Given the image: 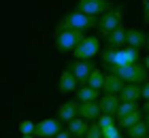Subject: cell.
<instances>
[{
    "label": "cell",
    "instance_id": "cell-14",
    "mask_svg": "<svg viewBox=\"0 0 149 138\" xmlns=\"http://www.w3.org/2000/svg\"><path fill=\"white\" fill-rule=\"evenodd\" d=\"M139 98H141V87L134 85V83H126L124 89L119 92L121 102H139Z\"/></svg>",
    "mask_w": 149,
    "mask_h": 138
},
{
    "label": "cell",
    "instance_id": "cell-6",
    "mask_svg": "<svg viewBox=\"0 0 149 138\" xmlns=\"http://www.w3.org/2000/svg\"><path fill=\"white\" fill-rule=\"evenodd\" d=\"M96 53H100V40L96 36H85L72 51L74 60H92Z\"/></svg>",
    "mask_w": 149,
    "mask_h": 138
},
{
    "label": "cell",
    "instance_id": "cell-12",
    "mask_svg": "<svg viewBox=\"0 0 149 138\" xmlns=\"http://www.w3.org/2000/svg\"><path fill=\"white\" fill-rule=\"evenodd\" d=\"M126 45L132 47V49H143L147 45V34L143 30H136V28L126 30Z\"/></svg>",
    "mask_w": 149,
    "mask_h": 138
},
{
    "label": "cell",
    "instance_id": "cell-21",
    "mask_svg": "<svg viewBox=\"0 0 149 138\" xmlns=\"http://www.w3.org/2000/svg\"><path fill=\"white\" fill-rule=\"evenodd\" d=\"M147 134H149V130L145 126V119L139 121L136 126H132L130 130H128V138H147Z\"/></svg>",
    "mask_w": 149,
    "mask_h": 138
},
{
    "label": "cell",
    "instance_id": "cell-29",
    "mask_svg": "<svg viewBox=\"0 0 149 138\" xmlns=\"http://www.w3.org/2000/svg\"><path fill=\"white\" fill-rule=\"evenodd\" d=\"M143 17H145V21L149 24V0H143Z\"/></svg>",
    "mask_w": 149,
    "mask_h": 138
},
{
    "label": "cell",
    "instance_id": "cell-18",
    "mask_svg": "<svg viewBox=\"0 0 149 138\" xmlns=\"http://www.w3.org/2000/svg\"><path fill=\"white\" fill-rule=\"evenodd\" d=\"M107 38H109V47L121 49V47L126 45V30H124V28H117V30H113Z\"/></svg>",
    "mask_w": 149,
    "mask_h": 138
},
{
    "label": "cell",
    "instance_id": "cell-9",
    "mask_svg": "<svg viewBox=\"0 0 149 138\" xmlns=\"http://www.w3.org/2000/svg\"><path fill=\"white\" fill-rule=\"evenodd\" d=\"M102 115L98 102H79V117L85 121H98V117Z\"/></svg>",
    "mask_w": 149,
    "mask_h": 138
},
{
    "label": "cell",
    "instance_id": "cell-10",
    "mask_svg": "<svg viewBox=\"0 0 149 138\" xmlns=\"http://www.w3.org/2000/svg\"><path fill=\"white\" fill-rule=\"evenodd\" d=\"M79 117V102H62L58 110V119L64 123H70L72 119Z\"/></svg>",
    "mask_w": 149,
    "mask_h": 138
},
{
    "label": "cell",
    "instance_id": "cell-27",
    "mask_svg": "<svg viewBox=\"0 0 149 138\" xmlns=\"http://www.w3.org/2000/svg\"><path fill=\"white\" fill-rule=\"evenodd\" d=\"M102 138H121V130H119V126L115 123V126L102 130Z\"/></svg>",
    "mask_w": 149,
    "mask_h": 138
},
{
    "label": "cell",
    "instance_id": "cell-33",
    "mask_svg": "<svg viewBox=\"0 0 149 138\" xmlns=\"http://www.w3.org/2000/svg\"><path fill=\"white\" fill-rule=\"evenodd\" d=\"M145 68L149 70V55H147V60H145Z\"/></svg>",
    "mask_w": 149,
    "mask_h": 138
},
{
    "label": "cell",
    "instance_id": "cell-11",
    "mask_svg": "<svg viewBox=\"0 0 149 138\" xmlns=\"http://www.w3.org/2000/svg\"><path fill=\"white\" fill-rule=\"evenodd\" d=\"M98 104H100V110H102L104 115H117V108L121 104V100H119V96H113V94H104L102 98L98 100Z\"/></svg>",
    "mask_w": 149,
    "mask_h": 138
},
{
    "label": "cell",
    "instance_id": "cell-7",
    "mask_svg": "<svg viewBox=\"0 0 149 138\" xmlns=\"http://www.w3.org/2000/svg\"><path fill=\"white\" fill-rule=\"evenodd\" d=\"M62 132V121L60 119H43L36 123L34 138H56Z\"/></svg>",
    "mask_w": 149,
    "mask_h": 138
},
{
    "label": "cell",
    "instance_id": "cell-20",
    "mask_svg": "<svg viewBox=\"0 0 149 138\" xmlns=\"http://www.w3.org/2000/svg\"><path fill=\"white\" fill-rule=\"evenodd\" d=\"M87 85L100 92V89H102V85H104V74H102V70H96V68H94L92 74H90V79H87Z\"/></svg>",
    "mask_w": 149,
    "mask_h": 138
},
{
    "label": "cell",
    "instance_id": "cell-31",
    "mask_svg": "<svg viewBox=\"0 0 149 138\" xmlns=\"http://www.w3.org/2000/svg\"><path fill=\"white\" fill-rule=\"evenodd\" d=\"M56 138H70V134H68V130H66V132H64V130H62V132H60Z\"/></svg>",
    "mask_w": 149,
    "mask_h": 138
},
{
    "label": "cell",
    "instance_id": "cell-30",
    "mask_svg": "<svg viewBox=\"0 0 149 138\" xmlns=\"http://www.w3.org/2000/svg\"><path fill=\"white\" fill-rule=\"evenodd\" d=\"M141 98L149 100V83H143V87H141Z\"/></svg>",
    "mask_w": 149,
    "mask_h": 138
},
{
    "label": "cell",
    "instance_id": "cell-26",
    "mask_svg": "<svg viewBox=\"0 0 149 138\" xmlns=\"http://www.w3.org/2000/svg\"><path fill=\"white\" fill-rule=\"evenodd\" d=\"M96 123L100 126V130H107V128L115 126V123H117V121H115V117H113V115H104V113H102V115L98 117V121H96Z\"/></svg>",
    "mask_w": 149,
    "mask_h": 138
},
{
    "label": "cell",
    "instance_id": "cell-19",
    "mask_svg": "<svg viewBox=\"0 0 149 138\" xmlns=\"http://www.w3.org/2000/svg\"><path fill=\"white\" fill-rule=\"evenodd\" d=\"M115 121H117V126H119V128L130 130L132 126H136L139 121H143V115H141V110H136V113H130V115L121 117V119H115Z\"/></svg>",
    "mask_w": 149,
    "mask_h": 138
},
{
    "label": "cell",
    "instance_id": "cell-34",
    "mask_svg": "<svg viewBox=\"0 0 149 138\" xmlns=\"http://www.w3.org/2000/svg\"><path fill=\"white\" fill-rule=\"evenodd\" d=\"M145 126H147V130H149V115L145 117Z\"/></svg>",
    "mask_w": 149,
    "mask_h": 138
},
{
    "label": "cell",
    "instance_id": "cell-22",
    "mask_svg": "<svg viewBox=\"0 0 149 138\" xmlns=\"http://www.w3.org/2000/svg\"><path fill=\"white\" fill-rule=\"evenodd\" d=\"M139 110V104L136 102H121L119 108H117V115H115V119H121V117L130 115V113H136Z\"/></svg>",
    "mask_w": 149,
    "mask_h": 138
},
{
    "label": "cell",
    "instance_id": "cell-32",
    "mask_svg": "<svg viewBox=\"0 0 149 138\" xmlns=\"http://www.w3.org/2000/svg\"><path fill=\"white\" fill-rule=\"evenodd\" d=\"M143 108L147 110V115H149V100H147V102H145V104H143Z\"/></svg>",
    "mask_w": 149,
    "mask_h": 138
},
{
    "label": "cell",
    "instance_id": "cell-3",
    "mask_svg": "<svg viewBox=\"0 0 149 138\" xmlns=\"http://www.w3.org/2000/svg\"><path fill=\"white\" fill-rule=\"evenodd\" d=\"M85 38V34L81 30H60L56 32V47L62 53H70L77 49V45Z\"/></svg>",
    "mask_w": 149,
    "mask_h": 138
},
{
    "label": "cell",
    "instance_id": "cell-28",
    "mask_svg": "<svg viewBox=\"0 0 149 138\" xmlns=\"http://www.w3.org/2000/svg\"><path fill=\"white\" fill-rule=\"evenodd\" d=\"M85 138H102V130H100V126H98L96 121L90 123V130H87Z\"/></svg>",
    "mask_w": 149,
    "mask_h": 138
},
{
    "label": "cell",
    "instance_id": "cell-17",
    "mask_svg": "<svg viewBox=\"0 0 149 138\" xmlns=\"http://www.w3.org/2000/svg\"><path fill=\"white\" fill-rule=\"evenodd\" d=\"M100 100V92L90 85H83L77 89V102H98Z\"/></svg>",
    "mask_w": 149,
    "mask_h": 138
},
{
    "label": "cell",
    "instance_id": "cell-36",
    "mask_svg": "<svg viewBox=\"0 0 149 138\" xmlns=\"http://www.w3.org/2000/svg\"><path fill=\"white\" fill-rule=\"evenodd\" d=\"M22 138H34V136H22Z\"/></svg>",
    "mask_w": 149,
    "mask_h": 138
},
{
    "label": "cell",
    "instance_id": "cell-13",
    "mask_svg": "<svg viewBox=\"0 0 149 138\" xmlns=\"http://www.w3.org/2000/svg\"><path fill=\"white\" fill-rule=\"evenodd\" d=\"M79 85H81V83L77 81V77H74V74L68 70V68H66V70H64L62 74H60V92H62V94L77 92Z\"/></svg>",
    "mask_w": 149,
    "mask_h": 138
},
{
    "label": "cell",
    "instance_id": "cell-1",
    "mask_svg": "<svg viewBox=\"0 0 149 138\" xmlns=\"http://www.w3.org/2000/svg\"><path fill=\"white\" fill-rule=\"evenodd\" d=\"M111 74L119 77L124 83H134V85H143L147 81V74L149 70L145 68V64H130V66H111L109 68Z\"/></svg>",
    "mask_w": 149,
    "mask_h": 138
},
{
    "label": "cell",
    "instance_id": "cell-8",
    "mask_svg": "<svg viewBox=\"0 0 149 138\" xmlns=\"http://www.w3.org/2000/svg\"><path fill=\"white\" fill-rule=\"evenodd\" d=\"M68 70L77 77V81L81 83V85H87V79H90V74L94 70V64L90 60H74L68 66Z\"/></svg>",
    "mask_w": 149,
    "mask_h": 138
},
{
    "label": "cell",
    "instance_id": "cell-23",
    "mask_svg": "<svg viewBox=\"0 0 149 138\" xmlns=\"http://www.w3.org/2000/svg\"><path fill=\"white\" fill-rule=\"evenodd\" d=\"M115 55H117V49H115V47H107V49L100 53V58H102V62L111 68L115 64Z\"/></svg>",
    "mask_w": 149,
    "mask_h": 138
},
{
    "label": "cell",
    "instance_id": "cell-16",
    "mask_svg": "<svg viewBox=\"0 0 149 138\" xmlns=\"http://www.w3.org/2000/svg\"><path fill=\"white\" fill-rule=\"evenodd\" d=\"M87 130H90V123L85 119H81V117H77V119H72L68 123V134H72L74 138H85Z\"/></svg>",
    "mask_w": 149,
    "mask_h": 138
},
{
    "label": "cell",
    "instance_id": "cell-24",
    "mask_svg": "<svg viewBox=\"0 0 149 138\" xmlns=\"http://www.w3.org/2000/svg\"><path fill=\"white\" fill-rule=\"evenodd\" d=\"M34 130H36L34 121H22V123H19V132H22V136H34Z\"/></svg>",
    "mask_w": 149,
    "mask_h": 138
},
{
    "label": "cell",
    "instance_id": "cell-5",
    "mask_svg": "<svg viewBox=\"0 0 149 138\" xmlns=\"http://www.w3.org/2000/svg\"><path fill=\"white\" fill-rule=\"evenodd\" d=\"M121 21H124V11L121 9H113L109 11V13H104L102 17H98V30H100V34H109L113 32V30H117V28H121Z\"/></svg>",
    "mask_w": 149,
    "mask_h": 138
},
{
    "label": "cell",
    "instance_id": "cell-2",
    "mask_svg": "<svg viewBox=\"0 0 149 138\" xmlns=\"http://www.w3.org/2000/svg\"><path fill=\"white\" fill-rule=\"evenodd\" d=\"M94 26H98L96 17H90V15L79 13V11H72V13H66V15L60 19L56 32H60V30H81V32H85Z\"/></svg>",
    "mask_w": 149,
    "mask_h": 138
},
{
    "label": "cell",
    "instance_id": "cell-25",
    "mask_svg": "<svg viewBox=\"0 0 149 138\" xmlns=\"http://www.w3.org/2000/svg\"><path fill=\"white\" fill-rule=\"evenodd\" d=\"M124 55H126V64H136L139 62V49H132V47H124Z\"/></svg>",
    "mask_w": 149,
    "mask_h": 138
},
{
    "label": "cell",
    "instance_id": "cell-37",
    "mask_svg": "<svg viewBox=\"0 0 149 138\" xmlns=\"http://www.w3.org/2000/svg\"><path fill=\"white\" fill-rule=\"evenodd\" d=\"M147 138H149V134H147Z\"/></svg>",
    "mask_w": 149,
    "mask_h": 138
},
{
    "label": "cell",
    "instance_id": "cell-4",
    "mask_svg": "<svg viewBox=\"0 0 149 138\" xmlns=\"http://www.w3.org/2000/svg\"><path fill=\"white\" fill-rule=\"evenodd\" d=\"M111 9H113L111 0H79L77 2V11L90 17H102Z\"/></svg>",
    "mask_w": 149,
    "mask_h": 138
},
{
    "label": "cell",
    "instance_id": "cell-15",
    "mask_svg": "<svg viewBox=\"0 0 149 138\" xmlns=\"http://www.w3.org/2000/svg\"><path fill=\"white\" fill-rule=\"evenodd\" d=\"M104 94H113V96H119V92L124 89V81H121L119 77H115V74H107L104 77Z\"/></svg>",
    "mask_w": 149,
    "mask_h": 138
},
{
    "label": "cell",
    "instance_id": "cell-35",
    "mask_svg": "<svg viewBox=\"0 0 149 138\" xmlns=\"http://www.w3.org/2000/svg\"><path fill=\"white\" fill-rule=\"evenodd\" d=\"M145 47H147V49H149V34H147V45H145Z\"/></svg>",
    "mask_w": 149,
    "mask_h": 138
}]
</instances>
